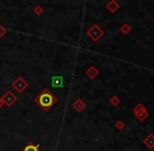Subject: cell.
<instances>
[{
  "label": "cell",
  "mask_w": 154,
  "mask_h": 151,
  "mask_svg": "<svg viewBox=\"0 0 154 151\" xmlns=\"http://www.w3.org/2000/svg\"><path fill=\"white\" fill-rule=\"evenodd\" d=\"M36 101L44 110H47L49 107H51L56 103V98L51 94H49L48 90L44 89V91H42V94H40L36 98Z\"/></svg>",
  "instance_id": "cell-1"
},
{
  "label": "cell",
  "mask_w": 154,
  "mask_h": 151,
  "mask_svg": "<svg viewBox=\"0 0 154 151\" xmlns=\"http://www.w3.org/2000/svg\"><path fill=\"white\" fill-rule=\"evenodd\" d=\"M22 151H39V146L34 144H29L26 147H24Z\"/></svg>",
  "instance_id": "cell-3"
},
{
  "label": "cell",
  "mask_w": 154,
  "mask_h": 151,
  "mask_svg": "<svg viewBox=\"0 0 154 151\" xmlns=\"http://www.w3.org/2000/svg\"><path fill=\"white\" fill-rule=\"evenodd\" d=\"M53 85L56 86V87H60V86L63 85V78L62 77H54L53 80Z\"/></svg>",
  "instance_id": "cell-2"
}]
</instances>
